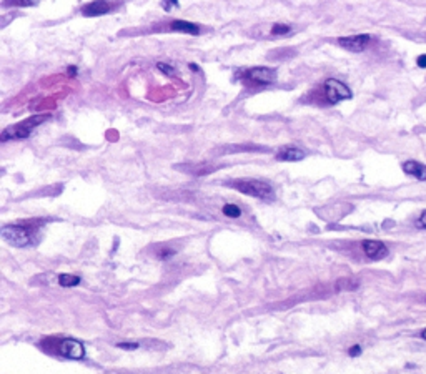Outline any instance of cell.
Instances as JSON below:
<instances>
[{
	"mask_svg": "<svg viewBox=\"0 0 426 374\" xmlns=\"http://www.w3.org/2000/svg\"><path fill=\"white\" fill-rule=\"evenodd\" d=\"M45 120H49V115H33L27 120L20 122L14 125V127L5 128L2 135H0V140L2 141H9V140H25L30 137V133L33 132V128H37L38 125H42Z\"/></svg>",
	"mask_w": 426,
	"mask_h": 374,
	"instance_id": "obj_1",
	"label": "cell"
},
{
	"mask_svg": "<svg viewBox=\"0 0 426 374\" xmlns=\"http://www.w3.org/2000/svg\"><path fill=\"white\" fill-rule=\"evenodd\" d=\"M416 228L426 231V209H424L421 215H419V218L416 220Z\"/></svg>",
	"mask_w": 426,
	"mask_h": 374,
	"instance_id": "obj_18",
	"label": "cell"
},
{
	"mask_svg": "<svg viewBox=\"0 0 426 374\" xmlns=\"http://www.w3.org/2000/svg\"><path fill=\"white\" fill-rule=\"evenodd\" d=\"M371 42V35H366V33H360V35H350V37H340L338 38V45L343 47L345 50H350V52H363L368 45Z\"/></svg>",
	"mask_w": 426,
	"mask_h": 374,
	"instance_id": "obj_5",
	"label": "cell"
},
{
	"mask_svg": "<svg viewBox=\"0 0 426 374\" xmlns=\"http://www.w3.org/2000/svg\"><path fill=\"white\" fill-rule=\"evenodd\" d=\"M421 338H423V339H424V341H426V328H424V330L421 331Z\"/></svg>",
	"mask_w": 426,
	"mask_h": 374,
	"instance_id": "obj_25",
	"label": "cell"
},
{
	"mask_svg": "<svg viewBox=\"0 0 426 374\" xmlns=\"http://www.w3.org/2000/svg\"><path fill=\"white\" fill-rule=\"evenodd\" d=\"M306 156V153L303 150L297 148V146H283V148L278 151L276 160L281 162H300Z\"/></svg>",
	"mask_w": 426,
	"mask_h": 374,
	"instance_id": "obj_10",
	"label": "cell"
},
{
	"mask_svg": "<svg viewBox=\"0 0 426 374\" xmlns=\"http://www.w3.org/2000/svg\"><path fill=\"white\" fill-rule=\"evenodd\" d=\"M403 172L406 175H410V177H414L416 180H421V181L426 180V167L423 163L410 160V162L403 163Z\"/></svg>",
	"mask_w": 426,
	"mask_h": 374,
	"instance_id": "obj_11",
	"label": "cell"
},
{
	"mask_svg": "<svg viewBox=\"0 0 426 374\" xmlns=\"http://www.w3.org/2000/svg\"><path fill=\"white\" fill-rule=\"evenodd\" d=\"M178 0H162V7L163 10H167V12H170V10H173V9H177L178 7Z\"/></svg>",
	"mask_w": 426,
	"mask_h": 374,
	"instance_id": "obj_17",
	"label": "cell"
},
{
	"mask_svg": "<svg viewBox=\"0 0 426 374\" xmlns=\"http://www.w3.org/2000/svg\"><path fill=\"white\" fill-rule=\"evenodd\" d=\"M323 88H325V97L328 100V103H338V101L350 100L353 97L351 90L343 82L337 80V78H328L325 85H323Z\"/></svg>",
	"mask_w": 426,
	"mask_h": 374,
	"instance_id": "obj_4",
	"label": "cell"
},
{
	"mask_svg": "<svg viewBox=\"0 0 426 374\" xmlns=\"http://www.w3.org/2000/svg\"><path fill=\"white\" fill-rule=\"evenodd\" d=\"M57 351L65 356V358H70V359H82L85 356V348L80 341H77V339H72V338H67V339H62L59 343V348Z\"/></svg>",
	"mask_w": 426,
	"mask_h": 374,
	"instance_id": "obj_6",
	"label": "cell"
},
{
	"mask_svg": "<svg viewBox=\"0 0 426 374\" xmlns=\"http://www.w3.org/2000/svg\"><path fill=\"white\" fill-rule=\"evenodd\" d=\"M69 73H70L72 77H75V75H77V69H75V67H70V69H69Z\"/></svg>",
	"mask_w": 426,
	"mask_h": 374,
	"instance_id": "obj_24",
	"label": "cell"
},
{
	"mask_svg": "<svg viewBox=\"0 0 426 374\" xmlns=\"http://www.w3.org/2000/svg\"><path fill=\"white\" fill-rule=\"evenodd\" d=\"M117 346L122 348V349H137V348H138V343H118Z\"/></svg>",
	"mask_w": 426,
	"mask_h": 374,
	"instance_id": "obj_21",
	"label": "cell"
},
{
	"mask_svg": "<svg viewBox=\"0 0 426 374\" xmlns=\"http://www.w3.org/2000/svg\"><path fill=\"white\" fill-rule=\"evenodd\" d=\"M59 285L64 288L80 285V276L77 275H59Z\"/></svg>",
	"mask_w": 426,
	"mask_h": 374,
	"instance_id": "obj_13",
	"label": "cell"
},
{
	"mask_svg": "<svg viewBox=\"0 0 426 374\" xmlns=\"http://www.w3.org/2000/svg\"><path fill=\"white\" fill-rule=\"evenodd\" d=\"M170 28L175 32L188 33V35H198L200 33V27L193 24V22H186V20H172L170 22Z\"/></svg>",
	"mask_w": 426,
	"mask_h": 374,
	"instance_id": "obj_12",
	"label": "cell"
},
{
	"mask_svg": "<svg viewBox=\"0 0 426 374\" xmlns=\"http://www.w3.org/2000/svg\"><path fill=\"white\" fill-rule=\"evenodd\" d=\"M348 354L351 356V358H356V356H360L361 354V346H360V344H355V346H351L348 349Z\"/></svg>",
	"mask_w": 426,
	"mask_h": 374,
	"instance_id": "obj_20",
	"label": "cell"
},
{
	"mask_svg": "<svg viewBox=\"0 0 426 374\" xmlns=\"http://www.w3.org/2000/svg\"><path fill=\"white\" fill-rule=\"evenodd\" d=\"M175 254V251L173 249H168V248H165V249H162L160 253H158V258L160 259H168V258H172Z\"/></svg>",
	"mask_w": 426,
	"mask_h": 374,
	"instance_id": "obj_19",
	"label": "cell"
},
{
	"mask_svg": "<svg viewBox=\"0 0 426 374\" xmlns=\"http://www.w3.org/2000/svg\"><path fill=\"white\" fill-rule=\"evenodd\" d=\"M363 251L370 259H383L388 254V248H386L385 243L376 241V240H366L361 243Z\"/></svg>",
	"mask_w": 426,
	"mask_h": 374,
	"instance_id": "obj_8",
	"label": "cell"
},
{
	"mask_svg": "<svg viewBox=\"0 0 426 374\" xmlns=\"http://www.w3.org/2000/svg\"><path fill=\"white\" fill-rule=\"evenodd\" d=\"M157 69L160 70L163 75H167V77H175V75H177V69H173V67L168 65V64H163V62H158Z\"/></svg>",
	"mask_w": 426,
	"mask_h": 374,
	"instance_id": "obj_16",
	"label": "cell"
},
{
	"mask_svg": "<svg viewBox=\"0 0 426 374\" xmlns=\"http://www.w3.org/2000/svg\"><path fill=\"white\" fill-rule=\"evenodd\" d=\"M416 64H418V67H421V69H426V54H423V55L418 57Z\"/></svg>",
	"mask_w": 426,
	"mask_h": 374,
	"instance_id": "obj_23",
	"label": "cell"
},
{
	"mask_svg": "<svg viewBox=\"0 0 426 374\" xmlns=\"http://www.w3.org/2000/svg\"><path fill=\"white\" fill-rule=\"evenodd\" d=\"M0 235L9 245L17 246V248H24L32 243V236L28 233V230L24 228L20 225H7L0 230Z\"/></svg>",
	"mask_w": 426,
	"mask_h": 374,
	"instance_id": "obj_3",
	"label": "cell"
},
{
	"mask_svg": "<svg viewBox=\"0 0 426 374\" xmlns=\"http://www.w3.org/2000/svg\"><path fill=\"white\" fill-rule=\"evenodd\" d=\"M290 32H292V27L285 25V24H275L273 27H271V35H275V37L287 35V33H290Z\"/></svg>",
	"mask_w": 426,
	"mask_h": 374,
	"instance_id": "obj_15",
	"label": "cell"
},
{
	"mask_svg": "<svg viewBox=\"0 0 426 374\" xmlns=\"http://www.w3.org/2000/svg\"><path fill=\"white\" fill-rule=\"evenodd\" d=\"M223 215L228 218H238V217H242V209H240V206L233 205V203H228V205L223 206Z\"/></svg>",
	"mask_w": 426,
	"mask_h": 374,
	"instance_id": "obj_14",
	"label": "cell"
},
{
	"mask_svg": "<svg viewBox=\"0 0 426 374\" xmlns=\"http://www.w3.org/2000/svg\"><path fill=\"white\" fill-rule=\"evenodd\" d=\"M228 185L231 186V188L242 191V193H245L248 196L261 198V200H265V198L273 195V188H271V185L266 183V181H261V180H252V178L236 180V181H231V183H228Z\"/></svg>",
	"mask_w": 426,
	"mask_h": 374,
	"instance_id": "obj_2",
	"label": "cell"
},
{
	"mask_svg": "<svg viewBox=\"0 0 426 374\" xmlns=\"http://www.w3.org/2000/svg\"><path fill=\"white\" fill-rule=\"evenodd\" d=\"M113 10V5L109 0H93V2L87 4L85 7H82V14L85 17H100L105 15Z\"/></svg>",
	"mask_w": 426,
	"mask_h": 374,
	"instance_id": "obj_9",
	"label": "cell"
},
{
	"mask_svg": "<svg viewBox=\"0 0 426 374\" xmlns=\"http://www.w3.org/2000/svg\"><path fill=\"white\" fill-rule=\"evenodd\" d=\"M40 0H19V4L22 7H33V5H37Z\"/></svg>",
	"mask_w": 426,
	"mask_h": 374,
	"instance_id": "obj_22",
	"label": "cell"
},
{
	"mask_svg": "<svg viewBox=\"0 0 426 374\" xmlns=\"http://www.w3.org/2000/svg\"><path fill=\"white\" fill-rule=\"evenodd\" d=\"M247 75L252 82L260 85H268L276 80V72L270 67H257V69L248 70Z\"/></svg>",
	"mask_w": 426,
	"mask_h": 374,
	"instance_id": "obj_7",
	"label": "cell"
}]
</instances>
